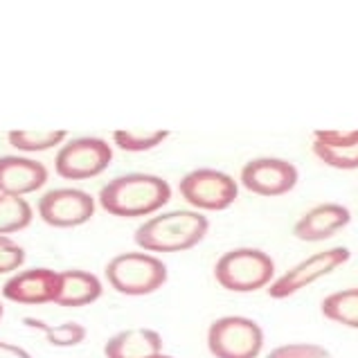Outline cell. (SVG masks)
<instances>
[{
  "label": "cell",
  "instance_id": "1",
  "mask_svg": "<svg viewBox=\"0 0 358 358\" xmlns=\"http://www.w3.org/2000/svg\"><path fill=\"white\" fill-rule=\"evenodd\" d=\"M171 199V187L156 173H122L99 189V206L120 219H138L162 210Z\"/></svg>",
  "mask_w": 358,
  "mask_h": 358
},
{
  "label": "cell",
  "instance_id": "2",
  "mask_svg": "<svg viewBox=\"0 0 358 358\" xmlns=\"http://www.w3.org/2000/svg\"><path fill=\"white\" fill-rule=\"evenodd\" d=\"M210 230L206 214L194 210H171L147 219L136 230L138 248L142 252H182L199 245Z\"/></svg>",
  "mask_w": 358,
  "mask_h": 358
},
{
  "label": "cell",
  "instance_id": "3",
  "mask_svg": "<svg viewBox=\"0 0 358 358\" xmlns=\"http://www.w3.org/2000/svg\"><path fill=\"white\" fill-rule=\"evenodd\" d=\"M275 278V262L259 248H232L214 264V280L232 293H255L271 286Z\"/></svg>",
  "mask_w": 358,
  "mask_h": 358
},
{
  "label": "cell",
  "instance_id": "4",
  "mask_svg": "<svg viewBox=\"0 0 358 358\" xmlns=\"http://www.w3.org/2000/svg\"><path fill=\"white\" fill-rule=\"evenodd\" d=\"M106 282L122 295H149L167 282V266L156 255L129 250L120 252L106 264Z\"/></svg>",
  "mask_w": 358,
  "mask_h": 358
},
{
  "label": "cell",
  "instance_id": "5",
  "mask_svg": "<svg viewBox=\"0 0 358 358\" xmlns=\"http://www.w3.org/2000/svg\"><path fill=\"white\" fill-rule=\"evenodd\" d=\"M208 350L214 358H257L264 350V329L243 315H223L210 324Z\"/></svg>",
  "mask_w": 358,
  "mask_h": 358
},
{
  "label": "cell",
  "instance_id": "6",
  "mask_svg": "<svg viewBox=\"0 0 358 358\" xmlns=\"http://www.w3.org/2000/svg\"><path fill=\"white\" fill-rule=\"evenodd\" d=\"M178 192L192 208L203 212H221L237 201L239 182L226 171L201 167L180 178Z\"/></svg>",
  "mask_w": 358,
  "mask_h": 358
},
{
  "label": "cell",
  "instance_id": "7",
  "mask_svg": "<svg viewBox=\"0 0 358 358\" xmlns=\"http://www.w3.org/2000/svg\"><path fill=\"white\" fill-rule=\"evenodd\" d=\"M113 160V149L106 140L84 136L61 145L55 156V171L68 180H88L106 171Z\"/></svg>",
  "mask_w": 358,
  "mask_h": 358
},
{
  "label": "cell",
  "instance_id": "8",
  "mask_svg": "<svg viewBox=\"0 0 358 358\" xmlns=\"http://www.w3.org/2000/svg\"><path fill=\"white\" fill-rule=\"evenodd\" d=\"M350 257H352V250H347L345 245H336V248L315 252L311 257H306L304 262L295 264L293 268L280 275L278 280H273V284L268 286V295L273 300L291 298V295L306 289V286H311L313 282L331 275L336 268H341L343 264L350 262Z\"/></svg>",
  "mask_w": 358,
  "mask_h": 358
},
{
  "label": "cell",
  "instance_id": "9",
  "mask_svg": "<svg viewBox=\"0 0 358 358\" xmlns=\"http://www.w3.org/2000/svg\"><path fill=\"white\" fill-rule=\"evenodd\" d=\"M95 199L84 189L59 187L50 189L36 203V212L43 223L52 228H79L93 219Z\"/></svg>",
  "mask_w": 358,
  "mask_h": 358
},
{
  "label": "cell",
  "instance_id": "10",
  "mask_svg": "<svg viewBox=\"0 0 358 358\" xmlns=\"http://www.w3.org/2000/svg\"><path fill=\"white\" fill-rule=\"evenodd\" d=\"M241 185L257 196H284L300 180V171L284 158H252L241 167Z\"/></svg>",
  "mask_w": 358,
  "mask_h": 358
},
{
  "label": "cell",
  "instance_id": "11",
  "mask_svg": "<svg viewBox=\"0 0 358 358\" xmlns=\"http://www.w3.org/2000/svg\"><path fill=\"white\" fill-rule=\"evenodd\" d=\"M61 289V273L52 268H25L14 273L3 284V298L14 304H48L57 302Z\"/></svg>",
  "mask_w": 358,
  "mask_h": 358
},
{
  "label": "cell",
  "instance_id": "12",
  "mask_svg": "<svg viewBox=\"0 0 358 358\" xmlns=\"http://www.w3.org/2000/svg\"><path fill=\"white\" fill-rule=\"evenodd\" d=\"M48 182L43 162L25 156H0V194L7 196H27L38 192Z\"/></svg>",
  "mask_w": 358,
  "mask_h": 358
},
{
  "label": "cell",
  "instance_id": "13",
  "mask_svg": "<svg viewBox=\"0 0 358 358\" xmlns=\"http://www.w3.org/2000/svg\"><path fill=\"white\" fill-rule=\"evenodd\" d=\"M352 212L347 210L341 203H322L309 210L304 217L293 226V234L300 241H324L334 237L336 232L343 230L345 226H350Z\"/></svg>",
  "mask_w": 358,
  "mask_h": 358
},
{
  "label": "cell",
  "instance_id": "14",
  "mask_svg": "<svg viewBox=\"0 0 358 358\" xmlns=\"http://www.w3.org/2000/svg\"><path fill=\"white\" fill-rule=\"evenodd\" d=\"M313 153L327 167L358 169V131H327L313 133Z\"/></svg>",
  "mask_w": 358,
  "mask_h": 358
},
{
  "label": "cell",
  "instance_id": "15",
  "mask_svg": "<svg viewBox=\"0 0 358 358\" xmlns=\"http://www.w3.org/2000/svg\"><path fill=\"white\" fill-rule=\"evenodd\" d=\"M162 354V336L147 327L113 334L104 345L106 358H153Z\"/></svg>",
  "mask_w": 358,
  "mask_h": 358
},
{
  "label": "cell",
  "instance_id": "16",
  "mask_svg": "<svg viewBox=\"0 0 358 358\" xmlns=\"http://www.w3.org/2000/svg\"><path fill=\"white\" fill-rule=\"evenodd\" d=\"M104 286L99 278L81 268H68L61 273V289L55 304L59 306H88L101 298Z\"/></svg>",
  "mask_w": 358,
  "mask_h": 358
},
{
  "label": "cell",
  "instance_id": "17",
  "mask_svg": "<svg viewBox=\"0 0 358 358\" xmlns=\"http://www.w3.org/2000/svg\"><path fill=\"white\" fill-rule=\"evenodd\" d=\"M320 311L327 320L358 329V286L327 295L320 304Z\"/></svg>",
  "mask_w": 358,
  "mask_h": 358
},
{
  "label": "cell",
  "instance_id": "18",
  "mask_svg": "<svg viewBox=\"0 0 358 358\" xmlns=\"http://www.w3.org/2000/svg\"><path fill=\"white\" fill-rule=\"evenodd\" d=\"M32 219V206L25 199L0 194V237H9L12 232L25 230Z\"/></svg>",
  "mask_w": 358,
  "mask_h": 358
},
{
  "label": "cell",
  "instance_id": "19",
  "mask_svg": "<svg viewBox=\"0 0 358 358\" xmlns=\"http://www.w3.org/2000/svg\"><path fill=\"white\" fill-rule=\"evenodd\" d=\"M68 138V133L64 129L57 131H25V129H16L7 133L9 145L18 151L25 153H36V151H48L55 149L59 145H64Z\"/></svg>",
  "mask_w": 358,
  "mask_h": 358
},
{
  "label": "cell",
  "instance_id": "20",
  "mask_svg": "<svg viewBox=\"0 0 358 358\" xmlns=\"http://www.w3.org/2000/svg\"><path fill=\"white\" fill-rule=\"evenodd\" d=\"M25 327H32L45 334L50 345L55 347H77L86 341V327L79 322H61V324H48L36 318H25Z\"/></svg>",
  "mask_w": 358,
  "mask_h": 358
},
{
  "label": "cell",
  "instance_id": "21",
  "mask_svg": "<svg viewBox=\"0 0 358 358\" xmlns=\"http://www.w3.org/2000/svg\"><path fill=\"white\" fill-rule=\"evenodd\" d=\"M169 138L167 129H158V131H113V142L129 153H142V151H151L160 147L162 142Z\"/></svg>",
  "mask_w": 358,
  "mask_h": 358
},
{
  "label": "cell",
  "instance_id": "22",
  "mask_svg": "<svg viewBox=\"0 0 358 358\" xmlns=\"http://www.w3.org/2000/svg\"><path fill=\"white\" fill-rule=\"evenodd\" d=\"M266 358H334L331 352L315 343H289L268 352Z\"/></svg>",
  "mask_w": 358,
  "mask_h": 358
},
{
  "label": "cell",
  "instance_id": "23",
  "mask_svg": "<svg viewBox=\"0 0 358 358\" xmlns=\"http://www.w3.org/2000/svg\"><path fill=\"white\" fill-rule=\"evenodd\" d=\"M25 264V250L12 237H0V275L16 273Z\"/></svg>",
  "mask_w": 358,
  "mask_h": 358
},
{
  "label": "cell",
  "instance_id": "24",
  "mask_svg": "<svg viewBox=\"0 0 358 358\" xmlns=\"http://www.w3.org/2000/svg\"><path fill=\"white\" fill-rule=\"evenodd\" d=\"M0 358H32V354H29L27 350H23V347H18V345L0 341Z\"/></svg>",
  "mask_w": 358,
  "mask_h": 358
},
{
  "label": "cell",
  "instance_id": "25",
  "mask_svg": "<svg viewBox=\"0 0 358 358\" xmlns=\"http://www.w3.org/2000/svg\"><path fill=\"white\" fill-rule=\"evenodd\" d=\"M153 358H173V356H167V354H158V356H153Z\"/></svg>",
  "mask_w": 358,
  "mask_h": 358
},
{
  "label": "cell",
  "instance_id": "26",
  "mask_svg": "<svg viewBox=\"0 0 358 358\" xmlns=\"http://www.w3.org/2000/svg\"><path fill=\"white\" fill-rule=\"evenodd\" d=\"M0 318H3V304H0Z\"/></svg>",
  "mask_w": 358,
  "mask_h": 358
}]
</instances>
